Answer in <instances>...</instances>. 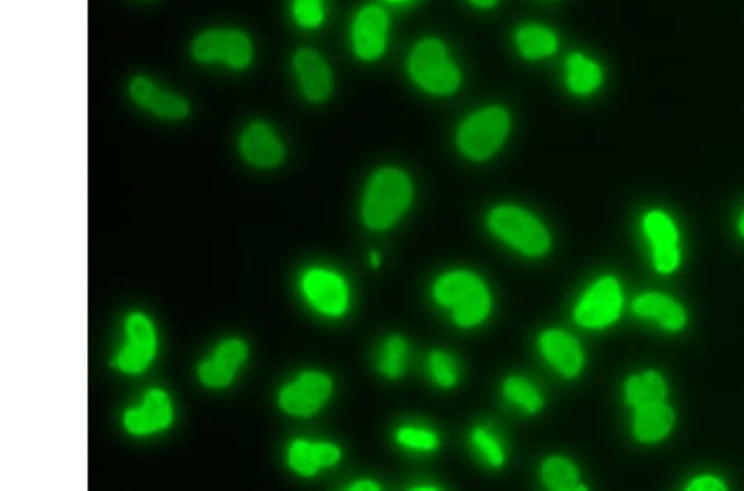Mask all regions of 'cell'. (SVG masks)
<instances>
[{
    "mask_svg": "<svg viewBox=\"0 0 744 491\" xmlns=\"http://www.w3.org/2000/svg\"><path fill=\"white\" fill-rule=\"evenodd\" d=\"M352 491H376L380 490V487H377L376 483H372V481H359V483H356L354 487H351Z\"/></svg>",
    "mask_w": 744,
    "mask_h": 491,
    "instance_id": "cell-33",
    "label": "cell"
},
{
    "mask_svg": "<svg viewBox=\"0 0 744 491\" xmlns=\"http://www.w3.org/2000/svg\"><path fill=\"white\" fill-rule=\"evenodd\" d=\"M247 358V346L237 339L220 344L212 360L199 367V377L209 387H225L234 379L235 371Z\"/></svg>",
    "mask_w": 744,
    "mask_h": 491,
    "instance_id": "cell-15",
    "label": "cell"
},
{
    "mask_svg": "<svg viewBox=\"0 0 744 491\" xmlns=\"http://www.w3.org/2000/svg\"><path fill=\"white\" fill-rule=\"evenodd\" d=\"M332 394V381L322 373H305L281 390L280 406L293 416H313Z\"/></svg>",
    "mask_w": 744,
    "mask_h": 491,
    "instance_id": "cell-8",
    "label": "cell"
},
{
    "mask_svg": "<svg viewBox=\"0 0 744 491\" xmlns=\"http://www.w3.org/2000/svg\"><path fill=\"white\" fill-rule=\"evenodd\" d=\"M412 199V184L397 169H384L372 177L362 215L371 229L384 231L396 224Z\"/></svg>",
    "mask_w": 744,
    "mask_h": 491,
    "instance_id": "cell-1",
    "label": "cell"
},
{
    "mask_svg": "<svg viewBox=\"0 0 744 491\" xmlns=\"http://www.w3.org/2000/svg\"><path fill=\"white\" fill-rule=\"evenodd\" d=\"M543 481L551 490H578V470L566 458H549L543 467Z\"/></svg>",
    "mask_w": 744,
    "mask_h": 491,
    "instance_id": "cell-25",
    "label": "cell"
},
{
    "mask_svg": "<svg viewBox=\"0 0 744 491\" xmlns=\"http://www.w3.org/2000/svg\"><path fill=\"white\" fill-rule=\"evenodd\" d=\"M510 129V118L501 108H487L464 122L458 131V147L465 156L484 161L493 156Z\"/></svg>",
    "mask_w": 744,
    "mask_h": 491,
    "instance_id": "cell-4",
    "label": "cell"
},
{
    "mask_svg": "<svg viewBox=\"0 0 744 491\" xmlns=\"http://www.w3.org/2000/svg\"><path fill=\"white\" fill-rule=\"evenodd\" d=\"M306 296L319 312L338 316L348 308V287L338 274L312 270L303 282Z\"/></svg>",
    "mask_w": 744,
    "mask_h": 491,
    "instance_id": "cell-12",
    "label": "cell"
},
{
    "mask_svg": "<svg viewBox=\"0 0 744 491\" xmlns=\"http://www.w3.org/2000/svg\"><path fill=\"white\" fill-rule=\"evenodd\" d=\"M740 231H741V234L744 235V215H743V219H741V222H740Z\"/></svg>",
    "mask_w": 744,
    "mask_h": 491,
    "instance_id": "cell-36",
    "label": "cell"
},
{
    "mask_svg": "<svg viewBox=\"0 0 744 491\" xmlns=\"http://www.w3.org/2000/svg\"><path fill=\"white\" fill-rule=\"evenodd\" d=\"M129 93L139 106L161 118L184 119L189 115V105L183 98L158 89L151 80L142 77L132 80Z\"/></svg>",
    "mask_w": 744,
    "mask_h": 491,
    "instance_id": "cell-14",
    "label": "cell"
},
{
    "mask_svg": "<svg viewBox=\"0 0 744 491\" xmlns=\"http://www.w3.org/2000/svg\"><path fill=\"white\" fill-rule=\"evenodd\" d=\"M129 342L116 358V366L125 373L136 374L144 371L156 351V338L148 318L132 315L126 323Z\"/></svg>",
    "mask_w": 744,
    "mask_h": 491,
    "instance_id": "cell-9",
    "label": "cell"
},
{
    "mask_svg": "<svg viewBox=\"0 0 744 491\" xmlns=\"http://www.w3.org/2000/svg\"><path fill=\"white\" fill-rule=\"evenodd\" d=\"M674 410L663 402L649 404V406L637 407L636 420H633V432L640 442L662 441L674 428Z\"/></svg>",
    "mask_w": 744,
    "mask_h": 491,
    "instance_id": "cell-19",
    "label": "cell"
},
{
    "mask_svg": "<svg viewBox=\"0 0 744 491\" xmlns=\"http://www.w3.org/2000/svg\"><path fill=\"white\" fill-rule=\"evenodd\" d=\"M430 367H432L433 377H435L440 386H454L455 381H457V374H455L454 361H452L451 356H446L443 353H433L430 356Z\"/></svg>",
    "mask_w": 744,
    "mask_h": 491,
    "instance_id": "cell-29",
    "label": "cell"
},
{
    "mask_svg": "<svg viewBox=\"0 0 744 491\" xmlns=\"http://www.w3.org/2000/svg\"><path fill=\"white\" fill-rule=\"evenodd\" d=\"M688 490L694 491H723L726 490L723 483L714 477H700L688 484Z\"/></svg>",
    "mask_w": 744,
    "mask_h": 491,
    "instance_id": "cell-32",
    "label": "cell"
},
{
    "mask_svg": "<svg viewBox=\"0 0 744 491\" xmlns=\"http://www.w3.org/2000/svg\"><path fill=\"white\" fill-rule=\"evenodd\" d=\"M372 265H374V267H377V265H380V258H377L376 254L372 255Z\"/></svg>",
    "mask_w": 744,
    "mask_h": 491,
    "instance_id": "cell-35",
    "label": "cell"
},
{
    "mask_svg": "<svg viewBox=\"0 0 744 491\" xmlns=\"http://www.w3.org/2000/svg\"><path fill=\"white\" fill-rule=\"evenodd\" d=\"M633 312L643 318L655 319L662 328L670 329V331H678L687 322L684 308L674 300L660 293H646L639 296L633 303Z\"/></svg>",
    "mask_w": 744,
    "mask_h": 491,
    "instance_id": "cell-20",
    "label": "cell"
},
{
    "mask_svg": "<svg viewBox=\"0 0 744 491\" xmlns=\"http://www.w3.org/2000/svg\"><path fill=\"white\" fill-rule=\"evenodd\" d=\"M294 70L302 83L303 93L312 102H325L332 93L333 82L328 65L316 51L300 50L294 57Z\"/></svg>",
    "mask_w": 744,
    "mask_h": 491,
    "instance_id": "cell-17",
    "label": "cell"
},
{
    "mask_svg": "<svg viewBox=\"0 0 744 491\" xmlns=\"http://www.w3.org/2000/svg\"><path fill=\"white\" fill-rule=\"evenodd\" d=\"M193 55L200 63L220 60L232 68H245L252 60L251 38L241 31H209L194 40Z\"/></svg>",
    "mask_w": 744,
    "mask_h": 491,
    "instance_id": "cell-6",
    "label": "cell"
},
{
    "mask_svg": "<svg viewBox=\"0 0 744 491\" xmlns=\"http://www.w3.org/2000/svg\"><path fill=\"white\" fill-rule=\"evenodd\" d=\"M440 305L454 309L455 322L474 326L484 322L490 312V295L480 278L467 271H455L440 278L435 285Z\"/></svg>",
    "mask_w": 744,
    "mask_h": 491,
    "instance_id": "cell-2",
    "label": "cell"
},
{
    "mask_svg": "<svg viewBox=\"0 0 744 491\" xmlns=\"http://www.w3.org/2000/svg\"><path fill=\"white\" fill-rule=\"evenodd\" d=\"M386 12L381 8H365L359 12L352 25V42H354L356 54L362 60H376L383 55L386 48L387 38Z\"/></svg>",
    "mask_w": 744,
    "mask_h": 491,
    "instance_id": "cell-11",
    "label": "cell"
},
{
    "mask_svg": "<svg viewBox=\"0 0 744 491\" xmlns=\"http://www.w3.org/2000/svg\"><path fill=\"white\" fill-rule=\"evenodd\" d=\"M293 15L303 27H318L325 17L323 0H294Z\"/></svg>",
    "mask_w": 744,
    "mask_h": 491,
    "instance_id": "cell-28",
    "label": "cell"
},
{
    "mask_svg": "<svg viewBox=\"0 0 744 491\" xmlns=\"http://www.w3.org/2000/svg\"><path fill=\"white\" fill-rule=\"evenodd\" d=\"M475 5H478V8H491V5L497 4L498 0H472Z\"/></svg>",
    "mask_w": 744,
    "mask_h": 491,
    "instance_id": "cell-34",
    "label": "cell"
},
{
    "mask_svg": "<svg viewBox=\"0 0 744 491\" xmlns=\"http://www.w3.org/2000/svg\"><path fill=\"white\" fill-rule=\"evenodd\" d=\"M623 293L616 278L606 277L595 283L574 312L576 322L584 328H606L619 318Z\"/></svg>",
    "mask_w": 744,
    "mask_h": 491,
    "instance_id": "cell-7",
    "label": "cell"
},
{
    "mask_svg": "<svg viewBox=\"0 0 744 491\" xmlns=\"http://www.w3.org/2000/svg\"><path fill=\"white\" fill-rule=\"evenodd\" d=\"M568 86L572 93L589 95L600 89L603 83V70L600 65L585 58L581 54H572L568 58Z\"/></svg>",
    "mask_w": 744,
    "mask_h": 491,
    "instance_id": "cell-22",
    "label": "cell"
},
{
    "mask_svg": "<svg viewBox=\"0 0 744 491\" xmlns=\"http://www.w3.org/2000/svg\"><path fill=\"white\" fill-rule=\"evenodd\" d=\"M516 45L521 54L532 60L549 57L558 48V38L549 28L539 25H526L516 34Z\"/></svg>",
    "mask_w": 744,
    "mask_h": 491,
    "instance_id": "cell-24",
    "label": "cell"
},
{
    "mask_svg": "<svg viewBox=\"0 0 744 491\" xmlns=\"http://www.w3.org/2000/svg\"><path fill=\"white\" fill-rule=\"evenodd\" d=\"M407 346L403 338H391L387 341L386 353L381 360L380 370L387 377H399L404 370V360H406Z\"/></svg>",
    "mask_w": 744,
    "mask_h": 491,
    "instance_id": "cell-27",
    "label": "cell"
},
{
    "mask_svg": "<svg viewBox=\"0 0 744 491\" xmlns=\"http://www.w3.org/2000/svg\"><path fill=\"white\" fill-rule=\"evenodd\" d=\"M338 460L339 451L335 445L310 444L305 441L294 442L288 455L290 467L305 477H312L319 468L332 467Z\"/></svg>",
    "mask_w": 744,
    "mask_h": 491,
    "instance_id": "cell-21",
    "label": "cell"
},
{
    "mask_svg": "<svg viewBox=\"0 0 744 491\" xmlns=\"http://www.w3.org/2000/svg\"><path fill=\"white\" fill-rule=\"evenodd\" d=\"M241 151L248 163L258 167H275L283 161V144L278 141L270 126L254 122L241 139Z\"/></svg>",
    "mask_w": 744,
    "mask_h": 491,
    "instance_id": "cell-13",
    "label": "cell"
},
{
    "mask_svg": "<svg viewBox=\"0 0 744 491\" xmlns=\"http://www.w3.org/2000/svg\"><path fill=\"white\" fill-rule=\"evenodd\" d=\"M409 70L417 85L435 95H449L461 85L458 68L449 60L442 42L435 38L417 44L410 55Z\"/></svg>",
    "mask_w": 744,
    "mask_h": 491,
    "instance_id": "cell-3",
    "label": "cell"
},
{
    "mask_svg": "<svg viewBox=\"0 0 744 491\" xmlns=\"http://www.w3.org/2000/svg\"><path fill=\"white\" fill-rule=\"evenodd\" d=\"M397 441L409 448L417 451H433L439 445V439L430 432L419 431V429H400Z\"/></svg>",
    "mask_w": 744,
    "mask_h": 491,
    "instance_id": "cell-30",
    "label": "cell"
},
{
    "mask_svg": "<svg viewBox=\"0 0 744 491\" xmlns=\"http://www.w3.org/2000/svg\"><path fill=\"white\" fill-rule=\"evenodd\" d=\"M393 2H400V0H393Z\"/></svg>",
    "mask_w": 744,
    "mask_h": 491,
    "instance_id": "cell-37",
    "label": "cell"
},
{
    "mask_svg": "<svg viewBox=\"0 0 744 491\" xmlns=\"http://www.w3.org/2000/svg\"><path fill=\"white\" fill-rule=\"evenodd\" d=\"M490 227L498 237L516 247L530 257L546 254L549 234L542 222L518 207H500L490 218Z\"/></svg>",
    "mask_w": 744,
    "mask_h": 491,
    "instance_id": "cell-5",
    "label": "cell"
},
{
    "mask_svg": "<svg viewBox=\"0 0 744 491\" xmlns=\"http://www.w3.org/2000/svg\"><path fill=\"white\" fill-rule=\"evenodd\" d=\"M666 387L662 376L655 371H647L640 376H632L626 384V399L630 406L642 407L649 404L663 402Z\"/></svg>",
    "mask_w": 744,
    "mask_h": 491,
    "instance_id": "cell-23",
    "label": "cell"
},
{
    "mask_svg": "<svg viewBox=\"0 0 744 491\" xmlns=\"http://www.w3.org/2000/svg\"><path fill=\"white\" fill-rule=\"evenodd\" d=\"M543 354L566 377H576L584 364L581 348L571 335L565 331H548L542 338Z\"/></svg>",
    "mask_w": 744,
    "mask_h": 491,
    "instance_id": "cell-18",
    "label": "cell"
},
{
    "mask_svg": "<svg viewBox=\"0 0 744 491\" xmlns=\"http://www.w3.org/2000/svg\"><path fill=\"white\" fill-rule=\"evenodd\" d=\"M504 396L513 400L518 406L525 407L528 412H538L543 407V399L538 396L532 384L520 377H510L504 383Z\"/></svg>",
    "mask_w": 744,
    "mask_h": 491,
    "instance_id": "cell-26",
    "label": "cell"
},
{
    "mask_svg": "<svg viewBox=\"0 0 744 491\" xmlns=\"http://www.w3.org/2000/svg\"><path fill=\"white\" fill-rule=\"evenodd\" d=\"M173 419L171 402L163 390H151L146 396L144 406L141 409L129 410L125 416V425L131 434H153L167 428Z\"/></svg>",
    "mask_w": 744,
    "mask_h": 491,
    "instance_id": "cell-16",
    "label": "cell"
},
{
    "mask_svg": "<svg viewBox=\"0 0 744 491\" xmlns=\"http://www.w3.org/2000/svg\"><path fill=\"white\" fill-rule=\"evenodd\" d=\"M474 444L475 447H477L478 451H480L481 454L487 457V460L490 461L491 465H495V467H500V465L503 464V451H501L498 442L495 441L490 434H487L484 429H477V431L474 432Z\"/></svg>",
    "mask_w": 744,
    "mask_h": 491,
    "instance_id": "cell-31",
    "label": "cell"
},
{
    "mask_svg": "<svg viewBox=\"0 0 744 491\" xmlns=\"http://www.w3.org/2000/svg\"><path fill=\"white\" fill-rule=\"evenodd\" d=\"M647 235L653 245V265L662 273H670L681 264L678 252V232L674 222L663 212H650L643 221Z\"/></svg>",
    "mask_w": 744,
    "mask_h": 491,
    "instance_id": "cell-10",
    "label": "cell"
}]
</instances>
